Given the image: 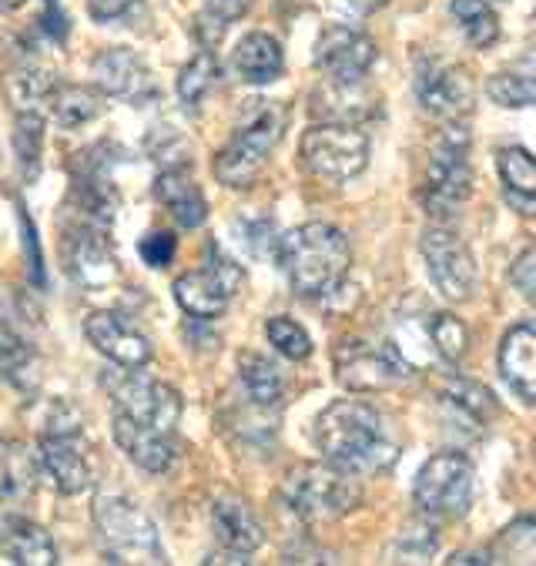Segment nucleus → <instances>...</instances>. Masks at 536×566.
<instances>
[{"mask_svg":"<svg viewBox=\"0 0 536 566\" xmlns=\"http://www.w3.org/2000/svg\"><path fill=\"white\" fill-rule=\"evenodd\" d=\"M315 446L326 463L359 476L379 473L396 460V446L386 439L382 416L359 399H339L315 419Z\"/></svg>","mask_w":536,"mask_h":566,"instance_id":"obj_1","label":"nucleus"},{"mask_svg":"<svg viewBox=\"0 0 536 566\" xmlns=\"http://www.w3.org/2000/svg\"><path fill=\"white\" fill-rule=\"evenodd\" d=\"M275 259L292 289L305 298H322L343 289L349 275V239L326 221H308L292 229L275 245Z\"/></svg>","mask_w":536,"mask_h":566,"instance_id":"obj_2","label":"nucleus"},{"mask_svg":"<svg viewBox=\"0 0 536 566\" xmlns=\"http://www.w3.org/2000/svg\"><path fill=\"white\" fill-rule=\"evenodd\" d=\"M282 503L305 523H329L359 503V483L333 463H302L282 480Z\"/></svg>","mask_w":536,"mask_h":566,"instance_id":"obj_3","label":"nucleus"},{"mask_svg":"<svg viewBox=\"0 0 536 566\" xmlns=\"http://www.w3.org/2000/svg\"><path fill=\"white\" fill-rule=\"evenodd\" d=\"M94 526L112 553V563H161L158 530L151 516L125 496H97Z\"/></svg>","mask_w":536,"mask_h":566,"instance_id":"obj_4","label":"nucleus"},{"mask_svg":"<svg viewBox=\"0 0 536 566\" xmlns=\"http://www.w3.org/2000/svg\"><path fill=\"white\" fill-rule=\"evenodd\" d=\"M473 191V168H470V135L466 128H446L433 155H429L422 205L433 218H450Z\"/></svg>","mask_w":536,"mask_h":566,"instance_id":"obj_5","label":"nucleus"},{"mask_svg":"<svg viewBox=\"0 0 536 566\" xmlns=\"http://www.w3.org/2000/svg\"><path fill=\"white\" fill-rule=\"evenodd\" d=\"M298 155H302V165L315 178L343 185V181L356 178L366 168V161H369V138L356 125L326 122V125H318V128L302 135Z\"/></svg>","mask_w":536,"mask_h":566,"instance_id":"obj_6","label":"nucleus"},{"mask_svg":"<svg viewBox=\"0 0 536 566\" xmlns=\"http://www.w3.org/2000/svg\"><path fill=\"white\" fill-rule=\"evenodd\" d=\"M473 490H476V476H473L470 460L460 457V452H437V457L419 470L412 496L425 516L456 520L470 510Z\"/></svg>","mask_w":536,"mask_h":566,"instance_id":"obj_7","label":"nucleus"},{"mask_svg":"<svg viewBox=\"0 0 536 566\" xmlns=\"http://www.w3.org/2000/svg\"><path fill=\"white\" fill-rule=\"evenodd\" d=\"M101 386L112 392L118 412H128L148 426H158L165 432H171L181 419V396L178 389H171L168 382L148 379L138 369H112L101 376Z\"/></svg>","mask_w":536,"mask_h":566,"instance_id":"obj_8","label":"nucleus"},{"mask_svg":"<svg viewBox=\"0 0 536 566\" xmlns=\"http://www.w3.org/2000/svg\"><path fill=\"white\" fill-rule=\"evenodd\" d=\"M245 275L242 269L219 255V249H211V265L188 272L181 279H175V302L191 315V318H219L229 308V298L242 289Z\"/></svg>","mask_w":536,"mask_h":566,"instance_id":"obj_9","label":"nucleus"},{"mask_svg":"<svg viewBox=\"0 0 536 566\" xmlns=\"http://www.w3.org/2000/svg\"><path fill=\"white\" fill-rule=\"evenodd\" d=\"M61 262L71 282H77L81 289H104L118 279V259L112 245H107L104 229L87 221H74L64 229Z\"/></svg>","mask_w":536,"mask_h":566,"instance_id":"obj_10","label":"nucleus"},{"mask_svg":"<svg viewBox=\"0 0 536 566\" xmlns=\"http://www.w3.org/2000/svg\"><path fill=\"white\" fill-rule=\"evenodd\" d=\"M422 259L429 265V279L433 285L453 298V302H463L473 295L476 289V262L466 249V242L450 232L446 224H437V229H425L422 235Z\"/></svg>","mask_w":536,"mask_h":566,"instance_id":"obj_11","label":"nucleus"},{"mask_svg":"<svg viewBox=\"0 0 536 566\" xmlns=\"http://www.w3.org/2000/svg\"><path fill=\"white\" fill-rule=\"evenodd\" d=\"M412 369L392 346L343 343L336 353V379L353 392H382L402 382Z\"/></svg>","mask_w":536,"mask_h":566,"instance_id":"obj_12","label":"nucleus"},{"mask_svg":"<svg viewBox=\"0 0 536 566\" xmlns=\"http://www.w3.org/2000/svg\"><path fill=\"white\" fill-rule=\"evenodd\" d=\"M416 97L425 115L460 122L473 111V84L463 67L446 61H422L416 71Z\"/></svg>","mask_w":536,"mask_h":566,"instance_id":"obj_13","label":"nucleus"},{"mask_svg":"<svg viewBox=\"0 0 536 566\" xmlns=\"http://www.w3.org/2000/svg\"><path fill=\"white\" fill-rule=\"evenodd\" d=\"M315 64L329 74V81L356 84L376 64V44L356 28H326L315 44Z\"/></svg>","mask_w":536,"mask_h":566,"instance_id":"obj_14","label":"nucleus"},{"mask_svg":"<svg viewBox=\"0 0 536 566\" xmlns=\"http://www.w3.org/2000/svg\"><path fill=\"white\" fill-rule=\"evenodd\" d=\"M84 335H87V343L115 366L141 369L151 363V343L115 312H91L84 322Z\"/></svg>","mask_w":536,"mask_h":566,"instance_id":"obj_15","label":"nucleus"},{"mask_svg":"<svg viewBox=\"0 0 536 566\" xmlns=\"http://www.w3.org/2000/svg\"><path fill=\"white\" fill-rule=\"evenodd\" d=\"M94 84L107 94V97H122V101H145L155 94V81L148 64L128 51V48H107L94 57L91 64Z\"/></svg>","mask_w":536,"mask_h":566,"instance_id":"obj_16","label":"nucleus"},{"mask_svg":"<svg viewBox=\"0 0 536 566\" xmlns=\"http://www.w3.org/2000/svg\"><path fill=\"white\" fill-rule=\"evenodd\" d=\"M77 439L81 436L44 432L38 442V463L61 496H81L84 490H91V467Z\"/></svg>","mask_w":536,"mask_h":566,"instance_id":"obj_17","label":"nucleus"},{"mask_svg":"<svg viewBox=\"0 0 536 566\" xmlns=\"http://www.w3.org/2000/svg\"><path fill=\"white\" fill-rule=\"evenodd\" d=\"M112 432H115V442L122 446L125 457L141 467L145 473H168L171 463H175V446L168 439L165 429L158 426H148L128 412H115V422H112Z\"/></svg>","mask_w":536,"mask_h":566,"instance_id":"obj_18","label":"nucleus"},{"mask_svg":"<svg viewBox=\"0 0 536 566\" xmlns=\"http://www.w3.org/2000/svg\"><path fill=\"white\" fill-rule=\"evenodd\" d=\"M500 373L516 396L536 402V325L533 322H523L506 332L500 346Z\"/></svg>","mask_w":536,"mask_h":566,"instance_id":"obj_19","label":"nucleus"},{"mask_svg":"<svg viewBox=\"0 0 536 566\" xmlns=\"http://www.w3.org/2000/svg\"><path fill=\"white\" fill-rule=\"evenodd\" d=\"M0 553L21 566H51L57 563L54 539L24 516H0Z\"/></svg>","mask_w":536,"mask_h":566,"instance_id":"obj_20","label":"nucleus"},{"mask_svg":"<svg viewBox=\"0 0 536 566\" xmlns=\"http://www.w3.org/2000/svg\"><path fill=\"white\" fill-rule=\"evenodd\" d=\"M155 198L171 211L181 229H198L208 218V201L185 168H168L155 178Z\"/></svg>","mask_w":536,"mask_h":566,"instance_id":"obj_21","label":"nucleus"},{"mask_svg":"<svg viewBox=\"0 0 536 566\" xmlns=\"http://www.w3.org/2000/svg\"><path fill=\"white\" fill-rule=\"evenodd\" d=\"M211 530L219 536L222 546L239 549V553H255L265 539L262 523L255 520V513L242 503V500H214L211 506Z\"/></svg>","mask_w":536,"mask_h":566,"instance_id":"obj_22","label":"nucleus"},{"mask_svg":"<svg viewBox=\"0 0 536 566\" xmlns=\"http://www.w3.org/2000/svg\"><path fill=\"white\" fill-rule=\"evenodd\" d=\"M486 91L503 107H529V104H536V48H529L513 64L496 71L486 81Z\"/></svg>","mask_w":536,"mask_h":566,"instance_id":"obj_23","label":"nucleus"},{"mask_svg":"<svg viewBox=\"0 0 536 566\" xmlns=\"http://www.w3.org/2000/svg\"><path fill=\"white\" fill-rule=\"evenodd\" d=\"M71 205H74V221H87V224H97V229H107L118 211V191L97 171H87L74 181Z\"/></svg>","mask_w":536,"mask_h":566,"instance_id":"obj_24","label":"nucleus"},{"mask_svg":"<svg viewBox=\"0 0 536 566\" xmlns=\"http://www.w3.org/2000/svg\"><path fill=\"white\" fill-rule=\"evenodd\" d=\"M0 379L11 382L21 392H34L41 386V363L38 353L11 328L0 325Z\"/></svg>","mask_w":536,"mask_h":566,"instance_id":"obj_25","label":"nucleus"},{"mask_svg":"<svg viewBox=\"0 0 536 566\" xmlns=\"http://www.w3.org/2000/svg\"><path fill=\"white\" fill-rule=\"evenodd\" d=\"M57 77L38 67H21L8 74V101L14 104V115H44L51 118V97L57 91Z\"/></svg>","mask_w":536,"mask_h":566,"instance_id":"obj_26","label":"nucleus"},{"mask_svg":"<svg viewBox=\"0 0 536 566\" xmlns=\"http://www.w3.org/2000/svg\"><path fill=\"white\" fill-rule=\"evenodd\" d=\"M496 165L506 185V201L523 214H536V158L526 148H503Z\"/></svg>","mask_w":536,"mask_h":566,"instance_id":"obj_27","label":"nucleus"},{"mask_svg":"<svg viewBox=\"0 0 536 566\" xmlns=\"http://www.w3.org/2000/svg\"><path fill=\"white\" fill-rule=\"evenodd\" d=\"M285 67L282 48L275 38L269 34H249L242 38V44L235 48V71L242 74V81L249 84H265L275 81Z\"/></svg>","mask_w":536,"mask_h":566,"instance_id":"obj_28","label":"nucleus"},{"mask_svg":"<svg viewBox=\"0 0 536 566\" xmlns=\"http://www.w3.org/2000/svg\"><path fill=\"white\" fill-rule=\"evenodd\" d=\"M265 161H269V155L262 148H255L242 138H232V145L214 158V178L229 188H252L259 181Z\"/></svg>","mask_w":536,"mask_h":566,"instance_id":"obj_29","label":"nucleus"},{"mask_svg":"<svg viewBox=\"0 0 536 566\" xmlns=\"http://www.w3.org/2000/svg\"><path fill=\"white\" fill-rule=\"evenodd\" d=\"M38 470H41V463H34L28 446H21V442H0V493H4L8 500L34 496Z\"/></svg>","mask_w":536,"mask_h":566,"instance_id":"obj_30","label":"nucleus"},{"mask_svg":"<svg viewBox=\"0 0 536 566\" xmlns=\"http://www.w3.org/2000/svg\"><path fill=\"white\" fill-rule=\"evenodd\" d=\"M239 376H242L245 392H249L259 406H275V402L285 396V379H282V373H278V366L269 363L265 356L245 353V356L239 359Z\"/></svg>","mask_w":536,"mask_h":566,"instance_id":"obj_31","label":"nucleus"},{"mask_svg":"<svg viewBox=\"0 0 536 566\" xmlns=\"http://www.w3.org/2000/svg\"><path fill=\"white\" fill-rule=\"evenodd\" d=\"M97 115H101V101L94 91L77 87V84H57V91L51 97V118L61 128H81Z\"/></svg>","mask_w":536,"mask_h":566,"instance_id":"obj_32","label":"nucleus"},{"mask_svg":"<svg viewBox=\"0 0 536 566\" xmlns=\"http://www.w3.org/2000/svg\"><path fill=\"white\" fill-rule=\"evenodd\" d=\"M450 8L473 48H490L500 41V18L486 0H453Z\"/></svg>","mask_w":536,"mask_h":566,"instance_id":"obj_33","label":"nucleus"},{"mask_svg":"<svg viewBox=\"0 0 536 566\" xmlns=\"http://www.w3.org/2000/svg\"><path fill=\"white\" fill-rule=\"evenodd\" d=\"M214 81H219V61H214L211 51H201V54H195L181 67V74H178V97L185 104H198L214 87Z\"/></svg>","mask_w":536,"mask_h":566,"instance_id":"obj_34","label":"nucleus"},{"mask_svg":"<svg viewBox=\"0 0 536 566\" xmlns=\"http://www.w3.org/2000/svg\"><path fill=\"white\" fill-rule=\"evenodd\" d=\"M429 338H433V349L446 363H460L466 346H470V332L453 312H437L433 318H429Z\"/></svg>","mask_w":536,"mask_h":566,"instance_id":"obj_35","label":"nucleus"},{"mask_svg":"<svg viewBox=\"0 0 536 566\" xmlns=\"http://www.w3.org/2000/svg\"><path fill=\"white\" fill-rule=\"evenodd\" d=\"M265 335H269V343L275 346V353H282L292 363H302V359L312 356V338H308V332L298 322H292L288 315L269 318L265 322Z\"/></svg>","mask_w":536,"mask_h":566,"instance_id":"obj_36","label":"nucleus"},{"mask_svg":"<svg viewBox=\"0 0 536 566\" xmlns=\"http://www.w3.org/2000/svg\"><path fill=\"white\" fill-rule=\"evenodd\" d=\"M14 148L21 158V168L31 175L41 165V151H44V115H18L14 118Z\"/></svg>","mask_w":536,"mask_h":566,"instance_id":"obj_37","label":"nucleus"},{"mask_svg":"<svg viewBox=\"0 0 536 566\" xmlns=\"http://www.w3.org/2000/svg\"><path fill=\"white\" fill-rule=\"evenodd\" d=\"M446 399H453L466 416H473V419H480V422H486V419L496 416V396H493L486 386H480V382L456 379V382L450 386Z\"/></svg>","mask_w":536,"mask_h":566,"instance_id":"obj_38","label":"nucleus"},{"mask_svg":"<svg viewBox=\"0 0 536 566\" xmlns=\"http://www.w3.org/2000/svg\"><path fill=\"white\" fill-rule=\"evenodd\" d=\"M175 249H178V242H175V235H171V232H151V235H145V239H141V245H138V252H141V259H145V265H151V269H165V265H171Z\"/></svg>","mask_w":536,"mask_h":566,"instance_id":"obj_39","label":"nucleus"},{"mask_svg":"<svg viewBox=\"0 0 536 566\" xmlns=\"http://www.w3.org/2000/svg\"><path fill=\"white\" fill-rule=\"evenodd\" d=\"M509 279H513V285H516L526 298H536V249H526V252L513 262Z\"/></svg>","mask_w":536,"mask_h":566,"instance_id":"obj_40","label":"nucleus"},{"mask_svg":"<svg viewBox=\"0 0 536 566\" xmlns=\"http://www.w3.org/2000/svg\"><path fill=\"white\" fill-rule=\"evenodd\" d=\"M21 229H24V255H31V279L38 285H44V259H41V242H38V232H34V221L28 211H21Z\"/></svg>","mask_w":536,"mask_h":566,"instance_id":"obj_41","label":"nucleus"},{"mask_svg":"<svg viewBox=\"0 0 536 566\" xmlns=\"http://www.w3.org/2000/svg\"><path fill=\"white\" fill-rule=\"evenodd\" d=\"M249 8H252V0H208V4H204V14L229 28L232 21L245 18V14H249Z\"/></svg>","mask_w":536,"mask_h":566,"instance_id":"obj_42","label":"nucleus"},{"mask_svg":"<svg viewBox=\"0 0 536 566\" xmlns=\"http://www.w3.org/2000/svg\"><path fill=\"white\" fill-rule=\"evenodd\" d=\"M329 11H336L339 18H349V21H362L369 14H376L379 8H386L389 0H326Z\"/></svg>","mask_w":536,"mask_h":566,"instance_id":"obj_43","label":"nucleus"},{"mask_svg":"<svg viewBox=\"0 0 536 566\" xmlns=\"http://www.w3.org/2000/svg\"><path fill=\"white\" fill-rule=\"evenodd\" d=\"M41 28H44V34L48 38H54V41H64L67 38V14H64V8H61V0H44V14H41Z\"/></svg>","mask_w":536,"mask_h":566,"instance_id":"obj_44","label":"nucleus"},{"mask_svg":"<svg viewBox=\"0 0 536 566\" xmlns=\"http://www.w3.org/2000/svg\"><path fill=\"white\" fill-rule=\"evenodd\" d=\"M135 4H138V0H87V8H91V18H94V21H118V18H125Z\"/></svg>","mask_w":536,"mask_h":566,"instance_id":"obj_45","label":"nucleus"},{"mask_svg":"<svg viewBox=\"0 0 536 566\" xmlns=\"http://www.w3.org/2000/svg\"><path fill=\"white\" fill-rule=\"evenodd\" d=\"M450 563L456 566V563H493V559H490V553H476V549H470V553H456Z\"/></svg>","mask_w":536,"mask_h":566,"instance_id":"obj_46","label":"nucleus"},{"mask_svg":"<svg viewBox=\"0 0 536 566\" xmlns=\"http://www.w3.org/2000/svg\"><path fill=\"white\" fill-rule=\"evenodd\" d=\"M18 8H24V0H0V14H11Z\"/></svg>","mask_w":536,"mask_h":566,"instance_id":"obj_47","label":"nucleus"},{"mask_svg":"<svg viewBox=\"0 0 536 566\" xmlns=\"http://www.w3.org/2000/svg\"><path fill=\"white\" fill-rule=\"evenodd\" d=\"M500 4H503V0H500Z\"/></svg>","mask_w":536,"mask_h":566,"instance_id":"obj_48","label":"nucleus"}]
</instances>
